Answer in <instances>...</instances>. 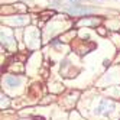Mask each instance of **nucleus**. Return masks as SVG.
Returning <instances> with one entry per match:
<instances>
[{
    "label": "nucleus",
    "instance_id": "423d86ee",
    "mask_svg": "<svg viewBox=\"0 0 120 120\" xmlns=\"http://www.w3.org/2000/svg\"><path fill=\"white\" fill-rule=\"evenodd\" d=\"M61 44V39H54V41H51V45H59Z\"/></svg>",
    "mask_w": 120,
    "mask_h": 120
},
{
    "label": "nucleus",
    "instance_id": "39448f33",
    "mask_svg": "<svg viewBox=\"0 0 120 120\" xmlns=\"http://www.w3.org/2000/svg\"><path fill=\"white\" fill-rule=\"evenodd\" d=\"M68 4H77V3H81L82 0H67Z\"/></svg>",
    "mask_w": 120,
    "mask_h": 120
},
{
    "label": "nucleus",
    "instance_id": "20e7f679",
    "mask_svg": "<svg viewBox=\"0 0 120 120\" xmlns=\"http://www.w3.org/2000/svg\"><path fill=\"white\" fill-rule=\"evenodd\" d=\"M100 20H96V19H90V20H81L80 25H93V23H98Z\"/></svg>",
    "mask_w": 120,
    "mask_h": 120
},
{
    "label": "nucleus",
    "instance_id": "f03ea898",
    "mask_svg": "<svg viewBox=\"0 0 120 120\" xmlns=\"http://www.w3.org/2000/svg\"><path fill=\"white\" fill-rule=\"evenodd\" d=\"M107 107H113V103L107 98H103L100 101V104L97 106V109L94 110V113L97 116H101V114H107Z\"/></svg>",
    "mask_w": 120,
    "mask_h": 120
},
{
    "label": "nucleus",
    "instance_id": "f257e3e1",
    "mask_svg": "<svg viewBox=\"0 0 120 120\" xmlns=\"http://www.w3.org/2000/svg\"><path fill=\"white\" fill-rule=\"evenodd\" d=\"M65 12L70 16H88L91 13H96L97 9L93 6H85L81 3H77V4H68L65 7Z\"/></svg>",
    "mask_w": 120,
    "mask_h": 120
},
{
    "label": "nucleus",
    "instance_id": "7ed1b4c3",
    "mask_svg": "<svg viewBox=\"0 0 120 120\" xmlns=\"http://www.w3.org/2000/svg\"><path fill=\"white\" fill-rule=\"evenodd\" d=\"M4 82H6L7 85H18V84L20 82V80H19V78H15V77L7 75L6 78H4Z\"/></svg>",
    "mask_w": 120,
    "mask_h": 120
}]
</instances>
